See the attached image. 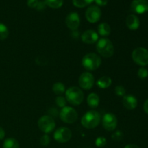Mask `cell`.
I'll use <instances>...</instances> for the list:
<instances>
[{
    "mask_svg": "<svg viewBox=\"0 0 148 148\" xmlns=\"http://www.w3.org/2000/svg\"><path fill=\"white\" fill-rule=\"evenodd\" d=\"M98 32L101 36H108L111 33V27L106 23H103L98 25Z\"/></svg>",
    "mask_w": 148,
    "mask_h": 148,
    "instance_id": "d6986e66",
    "label": "cell"
},
{
    "mask_svg": "<svg viewBox=\"0 0 148 148\" xmlns=\"http://www.w3.org/2000/svg\"><path fill=\"white\" fill-rule=\"evenodd\" d=\"M101 10L98 6L92 5L87 9L85 12V17L89 23H95L101 19Z\"/></svg>",
    "mask_w": 148,
    "mask_h": 148,
    "instance_id": "9c48e42d",
    "label": "cell"
},
{
    "mask_svg": "<svg viewBox=\"0 0 148 148\" xmlns=\"http://www.w3.org/2000/svg\"><path fill=\"white\" fill-rule=\"evenodd\" d=\"M94 0H72L74 5L79 8H83L93 2Z\"/></svg>",
    "mask_w": 148,
    "mask_h": 148,
    "instance_id": "603a6c76",
    "label": "cell"
},
{
    "mask_svg": "<svg viewBox=\"0 0 148 148\" xmlns=\"http://www.w3.org/2000/svg\"><path fill=\"white\" fill-rule=\"evenodd\" d=\"M60 119L66 124H72L77 120L78 114L73 108L65 106L62 108L59 113Z\"/></svg>",
    "mask_w": 148,
    "mask_h": 148,
    "instance_id": "52a82bcc",
    "label": "cell"
},
{
    "mask_svg": "<svg viewBox=\"0 0 148 148\" xmlns=\"http://www.w3.org/2000/svg\"><path fill=\"white\" fill-rule=\"evenodd\" d=\"M131 10L137 14H143L148 11L147 0H134L131 4Z\"/></svg>",
    "mask_w": 148,
    "mask_h": 148,
    "instance_id": "4fadbf2b",
    "label": "cell"
},
{
    "mask_svg": "<svg viewBox=\"0 0 148 148\" xmlns=\"http://www.w3.org/2000/svg\"><path fill=\"white\" fill-rule=\"evenodd\" d=\"M4 136H5V132H4V129L2 127H0V140H3Z\"/></svg>",
    "mask_w": 148,
    "mask_h": 148,
    "instance_id": "836d02e7",
    "label": "cell"
},
{
    "mask_svg": "<svg viewBox=\"0 0 148 148\" xmlns=\"http://www.w3.org/2000/svg\"><path fill=\"white\" fill-rule=\"evenodd\" d=\"M140 20L135 14H130L126 19V25L130 30H137L140 27Z\"/></svg>",
    "mask_w": 148,
    "mask_h": 148,
    "instance_id": "2e32d148",
    "label": "cell"
},
{
    "mask_svg": "<svg viewBox=\"0 0 148 148\" xmlns=\"http://www.w3.org/2000/svg\"><path fill=\"white\" fill-rule=\"evenodd\" d=\"M82 40L87 44H92L98 40V36L95 30H88L84 32L81 36Z\"/></svg>",
    "mask_w": 148,
    "mask_h": 148,
    "instance_id": "5bb4252c",
    "label": "cell"
},
{
    "mask_svg": "<svg viewBox=\"0 0 148 148\" xmlns=\"http://www.w3.org/2000/svg\"><path fill=\"white\" fill-rule=\"evenodd\" d=\"M9 30L7 26L0 23V40H4L8 37Z\"/></svg>",
    "mask_w": 148,
    "mask_h": 148,
    "instance_id": "cb8c5ba5",
    "label": "cell"
},
{
    "mask_svg": "<svg viewBox=\"0 0 148 148\" xmlns=\"http://www.w3.org/2000/svg\"><path fill=\"white\" fill-rule=\"evenodd\" d=\"M66 25L68 28L72 30H76L79 27L80 25V19L79 14L77 12H71L66 16Z\"/></svg>",
    "mask_w": 148,
    "mask_h": 148,
    "instance_id": "7c38bea8",
    "label": "cell"
},
{
    "mask_svg": "<svg viewBox=\"0 0 148 148\" xmlns=\"http://www.w3.org/2000/svg\"><path fill=\"white\" fill-rule=\"evenodd\" d=\"M56 103L60 108H64L66 106V100L63 96H59L56 98Z\"/></svg>",
    "mask_w": 148,
    "mask_h": 148,
    "instance_id": "4316f807",
    "label": "cell"
},
{
    "mask_svg": "<svg viewBox=\"0 0 148 148\" xmlns=\"http://www.w3.org/2000/svg\"><path fill=\"white\" fill-rule=\"evenodd\" d=\"M132 59L137 64L146 66L148 64V51L145 48L139 47L132 52Z\"/></svg>",
    "mask_w": 148,
    "mask_h": 148,
    "instance_id": "8992f818",
    "label": "cell"
},
{
    "mask_svg": "<svg viewBox=\"0 0 148 148\" xmlns=\"http://www.w3.org/2000/svg\"><path fill=\"white\" fill-rule=\"evenodd\" d=\"M52 90L55 94L60 95L65 92V86L62 82H56L53 84Z\"/></svg>",
    "mask_w": 148,
    "mask_h": 148,
    "instance_id": "7402d4cb",
    "label": "cell"
},
{
    "mask_svg": "<svg viewBox=\"0 0 148 148\" xmlns=\"http://www.w3.org/2000/svg\"><path fill=\"white\" fill-rule=\"evenodd\" d=\"M100 102V98L98 95L95 93H90L87 98V103L91 108H96L98 106Z\"/></svg>",
    "mask_w": 148,
    "mask_h": 148,
    "instance_id": "ac0fdd59",
    "label": "cell"
},
{
    "mask_svg": "<svg viewBox=\"0 0 148 148\" xmlns=\"http://www.w3.org/2000/svg\"><path fill=\"white\" fill-rule=\"evenodd\" d=\"M39 2V0H27V4L30 8H36Z\"/></svg>",
    "mask_w": 148,
    "mask_h": 148,
    "instance_id": "4dcf8cb0",
    "label": "cell"
},
{
    "mask_svg": "<svg viewBox=\"0 0 148 148\" xmlns=\"http://www.w3.org/2000/svg\"><path fill=\"white\" fill-rule=\"evenodd\" d=\"M124 148H140L139 146L136 145H133V144H130L126 145Z\"/></svg>",
    "mask_w": 148,
    "mask_h": 148,
    "instance_id": "d590c367",
    "label": "cell"
},
{
    "mask_svg": "<svg viewBox=\"0 0 148 148\" xmlns=\"http://www.w3.org/2000/svg\"><path fill=\"white\" fill-rule=\"evenodd\" d=\"M137 75H138V77L140 78V79H145L146 77H148L147 69L144 67L140 68V69L138 70V72H137Z\"/></svg>",
    "mask_w": 148,
    "mask_h": 148,
    "instance_id": "83f0119b",
    "label": "cell"
},
{
    "mask_svg": "<svg viewBox=\"0 0 148 148\" xmlns=\"http://www.w3.org/2000/svg\"><path fill=\"white\" fill-rule=\"evenodd\" d=\"M117 118L114 114L108 113L103 116L102 124L103 128L107 131H114L117 126Z\"/></svg>",
    "mask_w": 148,
    "mask_h": 148,
    "instance_id": "30bf717a",
    "label": "cell"
},
{
    "mask_svg": "<svg viewBox=\"0 0 148 148\" xmlns=\"http://www.w3.org/2000/svg\"><path fill=\"white\" fill-rule=\"evenodd\" d=\"M95 82L93 75L90 72H83L79 76V85L82 89L90 90L92 88Z\"/></svg>",
    "mask_w": 148,
    "mask_h": 148,
    "instance_id": "8fae6325",
    "label": "cell"
},
{
    "mask_svg": "<svg viewBox=\"0 0 148 148\" xmlns=\"http://www.w3.org/2000/svg\"><path fill=\"white\" fill-rule=\"evenodd\" d=\"M50 137H49V136L48 134H44L40 139V143L43 146L49 145V144L50 143Z\"/></svg>",
    "mask_w": 148,
    "mask_h": 148,
    "instance_id": "f546056e",
    "label": "cell"
},
{
    "mask_svg": "<svg viewBox=\"0 0 148 148\" xmlns=\"http://www.w3.org/2000/svg\"><path fill=\"white\" fill-rule=\"evenodd\" d=\"M123 137H124V134H123L122 132L119 131V130H118V131H116V132H115L113 133L112 136H111V138H112V140H114V141H116V142L122 140Z\"/></svg>",
    "mask_w": 148,
    "mask_h": 148,
    "instance_id": "d4e9b609",
    "label": "cell"
},
{
    "mask_svg": "<svg viewBox=\"0 0 148 148\" xmlns=\"http://www.w3.org/2000/svg\"><path fill=\"white\" fill-rule=\"evenodd\" d=\"M72 133L69 129L66 127H60L55 131L53 138L59 143H67L72 138Z\"/></svg>",
    "mask_w": 148,
    "mask_h": 148,
    "instance_id": "ba28073f",
    "label": "cell"
},
{
    "mask_svg": "<svg viewBox=\"0 0 148 148\" xmlns=\"http://www.w3.org/2000/svg\"><path fill=\"white\" fill-rule=\"evenodd\" d=\"M115 92L118 96H124L126 93V90L122 85H117L115 88Z\"/></svg>",
    "mask_w": 148,
    "mask_h": 148,
    "instance_id": "f1b7e54d",
    "label": "cell"
},
{
    "mask_svg": "<svg viewBox=\"0 0 148 148\" xmlns=\"http://www.w3.org/2000/svg\"><path fill=\"white\" fill-rule=\"evenodd\" d=\"M46 3H45V1H40V0H39V2H38V5H37V7H36V10H44L45 8H46Z\"/></svg>",
    "mask_w": 148,
    "mask_h": 148,
    "instance_id": "1f68e13d",
    "label": "cell"
},
{
    "mask_svg": "<svg viewBox=\"0 0 148 148\" xmlns=\"http://www.w3.org/2000/svg\"><path fill=\"white\" fill-rule=\"evenodd\" d=\"M66 100L73 106H78L84 100V93L78 87H71L66 91Z\"/></svg>",
    "mask_w": 148,
    "mask_h": 148,
    "instance_id": "7a4b0ae2",
    "label": "cell"
},
{
    "mask_svg": "<svg viewBox=\"0 0 148 148\" xmlns=\"http://www.w3.org/2000/svg\"><path fill=\"white\" fill-rule=\"evenodd\" d=\"M112 84V80L110 77L108 76H103L97 81V85L100 88L102 89H106V88H109Z\"/></svg>",
    "mask_w": 148,
    "mask_h": 148,
    "instance_id": "e0dca14e",
    "label": "cell"
},
{
    "mask_svg": "<svg viewBox=\"0 0 148 148\" xmlns=\"http://www.w3.org/2000/svg\"><path fill=\"white\" fill-rule=\"evenodd\" d=\"M3 148H20L19 143L14 138H7L3 143Z\"/></svg>",
    "mask_w": 148,
    "mask_h": 148,
    "instance_id": "ffe728a7",
    "label": "cell"
},
{
    "mask_svg": "<svg viewBox=\"0 0 148 148\" xmlns=\"http://www.w3.org/2000/svg\"><path fill=\"white\" fill-rule=\"evenodd\" d=\"M82 64L85 69L88 71H93L101 66V59L98 55L94 53H90L84 56Z\"/></svg>",
    "mask_w": 148,
    "mask_h": 148,
    "instance_id": "277c9868",
    "label": "cell"
},
{
    "mask_svg": "<svg viewBox=\"0 0 148 148\" xmlns=\"http://www.w3.org/2000/svg\"><path fill=\"white\" fill-rule=\"evenodd\" d=\"M47 7L53 9L60 8L63 5L64 0H44Z\"/></svg>",
    "mask_w": 148,
    "mask_h": 148,
    "instance_id": "44dd1931",
    "label": "cell"
},
{
    "mask_svg": "<svg viewBox=\"0 0 148 148\" xmlns=\"http://www.w3.org/2000/svg\"><path fill=\"white\" fill-rule=\"evenodd\" d=\"M38 128L45 134L51 132L56 127V123L51 116H43L38 121Z\"/></svg>",
    "mask_w": 148,
    "mask_h": 148,
    "instance_id": "5b68a950",
    "label": "cell"
},
{
    "mask_svg": "<svg viewBox=\"0 0 148 148\" xmlns=\"http://www.w3.org/2000/svg\"><path fill=\"white\" fill-rule=\"evenodd\" d=\"M143 108H144L145 112L148 114V99L145 102L144 106H143Z\"/></svg>",
    "mask_w": 148,
    "mask_h": 148,
    "instance_id": "e575fe53",
    "label": "cell"
},
{
    "mask_svg": "<svg viewBox=\"0 0 148 148\" xmlns=\"http://www.w3.org/2000/svg\"><path fill=\"white\" fill-rule=\"evenodd\" d=\"M101 117L99 113L96 111H89L82 116L81 119L82 125L85 128L92 130L95 128L101 122Z\"/></svg>",
    "mask_w": 148,
    "mask_h": 148,
    "instance_id": "6da1fadb",
    "label": "cell"
},
{
    "mask_svg": "<svg viewBox=\"0 0 148 148\" xmlns=\"http://www.w3.org/2000/svg\"><path fill=\"white\" fill-rule=\"evenodd\" d=\"M95 3L97 4V5L101 6V7H103L106 6L108 2V0H94Z\"/></svg>",
    "mask_w": 148,
    "mask_h": 148,
    "instance_id": "d6a6232c",
    "label": "cell"
},
{
    "mask_svg": "<svg viewBox=\"0 0 148 148\" xmlns=\"http://www.w3.org/2000/svg\"><path fill=\"white\" fill-rule=\"evenodd\" d=\"M106 139L103 137H99L95 140V145L98 147H103L106 145Z\"/></svg>",
    "mask_w": 148,
    "mask_h": 148,
    "instance_id": "484cf974",
    "label": "cell"
},
{
    "mask_svg": "<svg viewBox=\"0 0 148 148\" xmlns=\"http://www.w3.org/2000/svg\"><path fill=\"white\" fill-rule=\"evenodd\" d=\"M96 49L98 53L106 58L111 57L114 53V45L111 40L107 38H101L98 40Z\"/></svg>",
    "mask_w": 148,
    "mask_h": 148,
    "instance_id": "3957f363",
    "label": "cell"
},
{
    "mask_svg": "<svg viewBox=\"0 0 148 148\" xmlns=\"http://www.w3.org/2000/svg\"><path fill=\"white\" fill-rule=\"evenodd\" d=\"M123 105L127 109L133 110L137 107V100L134 95H124L123 98Z\"/></svg>",
    "mask_w": 148,
    "mask_h": 148,
    "instance_id": "9a60e30c",
    "label": "cell"
}]
</instances>
